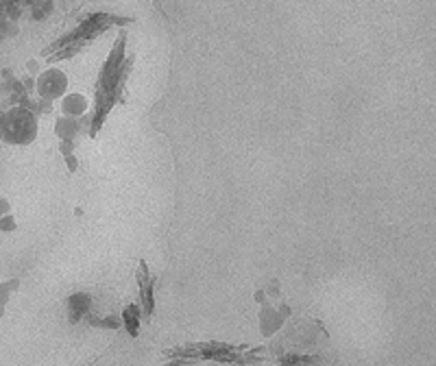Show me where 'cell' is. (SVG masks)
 Wrapping results in <instances>:
<instances>
[{
	"mask_svg": "<svg viewBox=\"0 0 436 366\" xmlns=\"http://www.w3.org/2000/svg\"><path fill=\"white\" fill-rule=\"evenodd\" d=\"M245 347H227V345H192L188 349H175L171 356H179L182 360L175 364L184 362H197V360H218V362H236V364H249L255 362V356H245Z\"/></svg>",
	"mask_w": 436,
	"mask_h": 366,
	"instance_id": "cell-3",
	"label": "cell"
},
{
	"mask_svg": "<svg viewBox=\"0 0 436 366\" xmlns=\"http://www.w3.org/2000/svg\"><path fill=\"white\" fill-rule=\"evenodd\" d=\"M89 310H92V299H89L87 295H74V297L68 299V312H70L72 323L83 319Z\"/></svg>",
	"mask_w": 436,
	"mask_h": 366,
	"instance_id": "cell-7",
	"label": "cell"
},
{
	"mask_svg": "<svg viewBox=\"0 0 436 366\" xmlns=\"http://www.w3.org/2000/svg\"><path fill=\"white\" fill-rule=\"evenodd\" d=\"M138 317H140V312L135 306H129L124 310V323H127V330H129L131 336H138Z\"/></svg>",
	"mask_w": 436,
	"mask_h": 366,
	"instance_id": "cell-8",
	"label": "cell"
},
{
	"mask_svg": "<svg viewBox=\"0 0 436 366\" xmlns=\"http://www.w3.org/2000/svg\"><path fill=\"white\" fill-rule=\"evenodd\" d=\"M138 282H140V295H142V306H144V317L153 314V277L149 273V266L142 262L138 268Z\"/></svg>",
	"mask_w": 436,
	"mask_h": 366,
	"instance_id": "cell-6",
	"label": "cell"
},
{
	"mask_svg": "<svg viewBox=\"0 0 436 366\" xmlns=\"http://www.w3.org/2000/svg\"><path fill=\"white\" fill-rule=\"evenodd\" d=\"M35 135V120L29 111L24 109H14L5 120L3 127V137L7 142L14 144H29Z\"/></svg>",
	"mask_w": 436,
	"mask_h": 366,
	"instance_id": "cell-4",
	"label": "cell"
},
{
	"mask_svg": "<svg viewBox=\"0 0 436 366\" xmlns=\"http://www.w3.org/2000/svg\"><path fill=\"white\" fill-rule=\"evenodd\" d=\"M37 87H40V94L42 96L55 98V96H59L63 90H66V77H63V74L57 72V70L44 72V77L40 79Z\"/></svg>",
	"mask_w": 436,
	"mask_h": 366,
	"instance_id": "cell-5",
	"label": "cell"
},
{
	"mask_svg": "<svg viewBox=\"0 0 436 366\" xmlns=\"http://www.w3.org/2000/svg\"><path fill=\"white\" fill-rule=\"evenodd\" d=\"M116 22V18L113 16H105V14H98V16H89L79 29L72 31L70 35H66L63 40L55 42L50 48H46L42 55H50V53H57L53 59H66V57H72L76 50H81L85 44H89L94 40V37H98L100 33H105L109 29V24Z\"/></svg>",
	"mask_w": 436,
	"mask_h": 366,
	"instance_id": "cell-2",
	"label": "cell"
},
{
	"mask_svg": "<svg viewBox=\"0 0 436 366\" xmlns=\"http://www.w3.org/2000/svg\"><path fill=\"white\" fill-rule=\"evenodd\" d=\"M122 48H124V35L118 40L116 48L111 50V55L107 59V64L102 66V70H100V77H98V83H96V98H94L92 131H89L92 135L98 133L100 124L105 122L109 109L122 96L124 81H127V77H129L133 59H127L122 55Z\"/></svg>",
	"mask_w": 436,
	"mask_h": 366,
	"instance_id": "cell-1",
	"label": "cell"
}]
</instances>
